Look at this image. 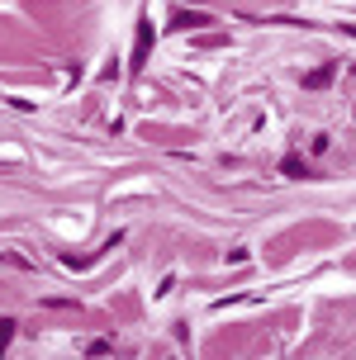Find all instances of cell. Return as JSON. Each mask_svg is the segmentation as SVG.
<instances>
[{"instance_id":"4","label":"cell","mask_w":356,"mask_h":360,"mask_svg":"<svg viewBox=\"0 0 356 360\" xmlns=\"http://www.w3.org/2000/svg\"><path fill=\"white\" fill-rule=\"evenodd\" d=\"M200 24H209V15H204V10H190V15L180 10V15H176V29H200Z\"/></svg>"},{"instance_id":"1","label":"cell","mask_w":356,"mask_h":360,"mask_svg":"<svg viewBox=\"0 0 356 360\" xmlns=\"http://www.w3.org/2000/svg\"><path fill=\"white\" fill-rule=\"evenodd\" d=\"M147 53H152V19H138V43H133V62H128L133 76L147 67Z\"/></svg>"},{"instance_id":"3","label":"cell","mask_w":356,"mask_h":360,"mask_svg":"<svg viewBox=\"0 0 356 360\" xmlns=\"http://www.w3.org/2000/svg\"><path fill=\"white\" fill-rule=\"evenodd\" d=\"M281 171H285L290 180H304V176H309V162H304V157H285Z\"/></svg>"},{"instance_id":"6","label":"cell","mask_w":356,"mask_h":360,"mask_svg":"<svg viewBox=\"0 0 356 360\" xmlns=\"http://www.w3.org/2000/svg\"><path fill=\"white\" fill-rule=\"evenodd\" d=\"M86 351H90V356H105V351H114V342H105V337H100V342H90Z\"/></svg>"},{"instance_id":"5","label":"cell","mask_w":356,"mask_h":360,"mask_svg":"<svg viewBox=\"0 0 356 360\" xmlns=\"http://www.w3.org/2000/svg\"><path fill=\"white\" fill-rule=\"evenodd\" d=\"M10 337H15V318H0V351L10 346Z\"/></svg>"},{"instance_id":"2","label":"cell","mask_w":356,"mask_h":360,"mask_svg":"<svg viewBox=\"0 0 356 360\" xmlns=\"http://www.w3.org/2000/svg\"><path fill=\"white\" fill-rule=\"evenodd\" d=\"M333 76H338V62H323V67H314V72L304 76V90H323V86H333Z\"/></svg>"}]
</instances>
